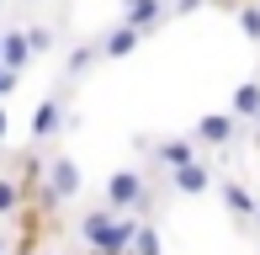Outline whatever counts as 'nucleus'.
I'll return each mask as SVG.
<instances>
[{"instance_id":"4","label":"nucleus","mask_w":260,"mask_h":255,"mask_svg":"<svg viewBox=\"0 0 260 255\" xmlns=\"http://www.w3.org/2000/svg\"><path fill=\"white\" fill-rule=\"evenodd\" d=\"M170 16V6L165 0H122V21L133 32H149V27H159V21Z\"/></svg>"},{"instance_id":"9","label":"nucleus","mask_w":260,"mask_h":255,"mask_svg":"<svg viewBox=\"0 0 260 255\" xmlns=\"http://www.w3.org/2000/svg\"><path fill=\"white\" fill-rule=\"evenodd\" d=\"M138 38H144V32H133L127 21H117V27L101 38V59H127V53L138 48Z\"/></svg>"},{"instance_id":"6","label":"nucleus","mask_w":260,"mask_h":255,"mask_svg":"<svg viewBox=\"0 0 260 255\" xmlns=\"http://www.w3.org/2000/svg\"><path fill=\"white\" fill-rule=\"evenodd\" d=\"M32 59V43H27V32L21 27H11V32H0V64L11 69V75H21Z\"/></svg>"},{"instance_id":"12","label":"nucleus","mask_w":260,"mask_h":255,"mask_svg":"<svg viewBox=\"0 0 260 255\" xmlns=\"http://www.w3.org/2000/svg\"><path fill=\"white\" fill-rule=\"evenodd\" d=\"M21 207H27V197H21V181H16V176H0V218H16Z\"/></svg>"},{"instance_id":"18","label":"nucleus","mask_w":260,"mask_h":255,"mask_svg":"<svg viewBox=\"0 0 260 255\" xmlns=\"http://www.w3.org/2000/svg\"><path fill=\"white\" fill-rule=\"evenodd\" d=\"M11 250H16V245H11V234H6V229H0V255H11Z\"/></svg>"},{"instance_id":"10","label":"nucleus","mask_w":260,"mask_h":255,"mask_svg":"<svg viewBox=\"0 0 260 255\" xmlns=\"http://www.w3.org/2000/svg\"><path fill=\"white\" fill-rule=\"evenodd\" d=\"M229 112H234L239 122H250V117L260 122V80H244V85L234 90V107H229Z\"/></svg>"},{"instance_id":"3","label":"nucleus","mask_w":260,"mask_h":255,"mask_svg":"<svg viewBox=\"0 0 260 255\" xmlns=\"http://www.w3.org/2000/svg\"><path fill=\"white\" fill-rule=\"evenodd\" d=\"M64 128V96H43L38 107H32V144H48V138Z\"/></svg>"},{"instance_id":"8","label":"nucleus","mask_w":260,"mask_h":255,"mask_svg":"<svg viewBox=\"0 0 260 255\" xmlns=\"http://www.w3.org/2000/svg\"><path fill=\"white\" fill-rule=\"evenodd\" d=\"M170 186L186 192V197H202V192L212 186V165H202V160H197V165H186V170H170Z\"/></svg>"},{"instance_id":"16","label":"nucleus","mask_w":260,"mask_h":255,"mask_svg":"<svg viewBox=\"0 0 260 255\" xmlns=\"http://www.w3.org/2000/svg\"><path fill=\"white\" fill-rule=\"evenodd\" d=\"M234 16H239V27H244V38H255V43H260V6H250V0H244V6L234 11Z\"/></svg>"},{"instance_id":"5","label":"nucleus","mask_w":260,"mask_h":255,"mask_svg":"<svg viewBox=\"0 0 260 255\" xmlns=\"http://www.w3.org/2000/svg\"><path fill=\"white\" fill-rule=\"evenodd\" d=\"M48 192L58 197V202H69V197H80V165L75 160H48Z\"/></svg>"},{"instance_id":"20","label":"nucleus","mask_w":260,"mask_h":255,"mask_svg":"<svg viewBox=\"0 0 260 255\" xmlns=\"http://www.w3.org/2000/svg\"><path fill=\"white\" fill-rule=\"evenodd\" d=\"M0 160H6V149H0Z\"/></svg>"},{"instance_id":"19","label":"nucleus","mask_w":260,"mask_h":255,"mask_svg":"<svg viewBox=\"0 0 260 255\" xmlns=\"http://www.w3.org/2000/svg\"><path fill=\"white\" fill-rule=\"evenodd\" d=\"M250 138H255V154H260V122H255V133H250Z\"/></svg>"},{"instance_id":"13","label":"nucleus","mask_w":260,"mask_h":255,"mask_svg":"<svg viewBox=\"0 0 260 255\" xmlns=\"http://www.w3.org/2000/svg\"><path fill=\"white\" fill-rule=\"evenodd\" d=\"M133 255H165V239H159L154 224H138V234H133Z\"/></svg>"},{"instance_id":"15","label":"nucleus","mask_w":260,"mask_h":255,"mask_svg":"<svg viewBox=\"0 0 260 255\" xmlns=\"http://www.w3.org/2000/svg\"><path fill=\"white\" fill-rule=\"evenodd\" d=\"M101 59V43H85V48H69V75H85L90 64Z\"/></svg>"},{"instance_id":"21","label":"nucleus","mask_w":260,"mask_h":255,"mask_svg":"<svg viewBox=\"0 0 260 255\" xmlns=\"http://www.w3.org/2000/svg\"><path fill=\"white\" fill-rule=\"evenodd\" d=\"M43 255H53V250H43Z\"/></svg>"},{"instance_id":"11","label":"nucleus","mask_w":260,"mask_h":255,"mask_svg":"<svg viewBox=\"0 0 260 255\" xmlns=\"http://www.w3.org/2000/svg\"><path fill=\"white\" fill-rule=\"evenodd\" d=\"M223 202H229V213L239 218V224H244V218H250V213H260V207H255V197L244 192L239 181H223Z\"/></svg>"},{"instance_id":"17","label":"nucleus","mask_w":260,"mask_h":255,"mask_svg":"<svg viewBox=\"0 0 260 255\" xmlns=\"http://www.w3.org/2000/svg\"><path fill=\"white\" fill-rule=\"evenodd\" d=\"M11 90H16V75H11V69L0 64V96H11Z\"/></svg>"},{"instance_id":"14","label":"nucleus","mask_w":260,"mask_h":255,"mask_svg":"<svg viewBox=\"0 0 260 255\" xmlns=\"http://www.w3.org/2000/svg\"><path fill=\"white\" fill-rule=\"evenodd\" d=\"M27 43H32V59H48V53L58 48L53 27H27Z\"/></svg>"},{"instance_id":"7","label":"nucleus","mask_w":260,"mask_h":255,"mask_svg":"<svg viewBox=\"0 0 260 255\" xmlns=\"http://www.w3.org/2000/svg\"><path fill=\"white\" fill-rule=\"evenodd\" d=\"M154 154H159V165L186 170V165H197V138H165V144H154Z\"/></svg>"},{"instance_id":"2","label":"nucleus","mask_w":260,"mask_h":255,"mask_svg":"<svg viewBox=\"0 0 260 255\" xmlns=\"http://www.w3.org/2000/svg\"><path fill=\"white\" fill-rule=\"evenodd\" d=\"M191 138H197V144H207V149H223V144L239 138V117H234V112H202L197 128H191Z\"/></svg>"},{"instance_id":"1","label":"nucleus","mask_w":260,"mask_h":255,"mask_svg":"<svg viewBox=\"0 0 260 255\" xmlns=\"http://www.w3.org/2000/svg\"><path fill=\"white\" fill-rule=\"evenodd\" d=\"M144 202H149L144 170H112V176H106V207H112L117 218H127L133 207H144Z\"/></svg>"}]
</instances>
